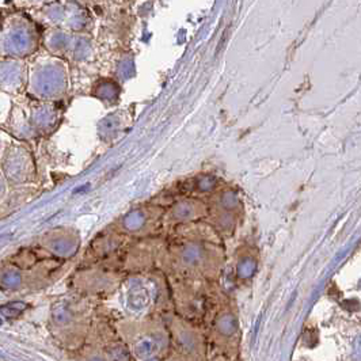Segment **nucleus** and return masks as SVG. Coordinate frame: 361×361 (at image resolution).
<instances>
[{"label":"nucleus","instance_id":"f257e3e1","mask_svg":"<svg viewBox=\"0 0 361 361\" xmlns=\"http://www.w3.org/2000/svg\"><path fill=\"white\" fill-rule=\"evenodd\" d=\"M341 360L361 361V325L350 327L341 336Z\"/></svg>","mask_w":361,"mask_h":361}]
</instances>
